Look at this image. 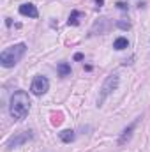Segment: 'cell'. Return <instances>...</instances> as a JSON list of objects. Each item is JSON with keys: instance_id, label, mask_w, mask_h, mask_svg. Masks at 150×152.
<instances>
[{"instance_id": "obj_10", "label": "cell", "mask_w": 150, "mask_h": 152, "mask_svg": "<svg viewBox=\"0 0 150 152\" xmlns=\"http://www.w3.org/2000/svg\"><path fill=\"white\" fill-rule=\"evenodd\" d=\"M57 71H58V76L66 78V76L71 75V66H69L67 62H60V64L57 66Z\"/></svg>"}, {"instance_id": "obj_6", "label": "cell", "mask_w": 150, "mask_h": 152, "mask_svg": "<svg viewBox=\"0 0 150 152\" xmlns=\"http://www.w3.org/2000/svg\"><path fill=\"white\" fill-rule=\"evenodd\" d=\"M110 28H111V21H110L108 18H99V20L94 21V25H92V28H90V34H92V36L106 34Z\"/></svg>"}, {"instance_id": "obj_14", "label": "cell", "mask_w": 150, "mask_h": 152, "mask_svg": "<svg viewBox=\"0 0 150 152\" xmlns=\"http://www.w3.org/2000/svg\"><path fill=\"white\" fill-rule=\"evenodd\" d=\"M117 7H118V9H122V11H127V4H124V2H118V4H117Z\"/></svg>"}, {"instance_id": "obj_15", "label": "cell", "mask_w": 150, "mask_h": 152, "mask_svg": "<svg viewBox=\"0 0 150 152\" xmlns=\"http://www.w3.org/2000/svg\"><path fill=\"white\" fill-rule=\"evenodd\" d=\"M94 2H95V4H97V9H99V7H103V5H104V0H94Z\"/></svg>"}, {"instance_id": "obj_11", "label": "cell", "mask_w": 150, "mask_h": 152, "mask_svg": "<svg viewBox=\"0 0 150 152\" xmlns=\"http://www.w3.org/2000/svg\"><path fill=\"white\" fill-rule=\"evenodd\" d=\"M127 46H129V41H127V37H117V39H115V42H113V48H115V50H118V51L125 50Z\"/></svg>"}, {"instance_id": "obj_3", "label": "cell", "mask_w": 150, "mask_h": 152, "mask_svg": "<svg viewBox=\"0 0 150 152\" xmlns=\"http://www.w3.org/2000/svg\"><path fill=\"white\" fill-rule=\"evenodd\" d=\"M118 81H120V76L118 73H111V75H108V78L104 80V83H103V87H101V92H99V99H97V106H103V103L111 96L113 92L117 90V87H118Z\"/></svg>"}, {"instance_id": "obj_8", "label": "cell", "mask_w": 150, "mask_h": 152, "mask_svg": "<svg viewBox=\"0 0 150 152\" xmlns=\"http://www.w3.org/2000/svg\"><path fill=\"white\" fill-rule=\"evenodd\" d=\"M20 14L21 16H28V18H37L39 16L37 7L34 4H23V5H20Z\"/></svg>"}, {"instance_id": "obj_16", "label": "cell", "mask_w": 150, "mask_h": 152, "mask_svg": "<svg viewBox=\"0 0 150 152\" xmlns=\"http://www.w3.org/2000/svg\"><path fill=\"white\" fill-rule=\"evenodd\" d=\"M74 60H83V55H81V53H76V55H74Z\"/></svg>"}, {"instance_id": "obj_5", "label": "cell", "mask_w": 150, "mask_h": 152, "mask_svg": "<svg viewBox=\"0 0 150 152\" xmlns=\"http://www.w3.org/2000/svg\"><path fill=\"white\" fill-rule=\"evenodd\" d=\"M48 88H50V81H48L46 76H36L34 81H32V85H30V90H32L34 96H42V94H46Z\"/></svg>"}, {"instance_id": "obj_13", "label": "cell", "mask_w": 150, "mask_h": 152, "mask_svg": "<svg viewBox=\"0 0 150 152\" xmlns=\"http://www.w3.org/2000/svg\"><path fill=\"white\" fill-rule=\"evenodd\" d=\"M117 25H118L120 28H124V30H127V28H131V23H129V21H127V23H125V21H117Z\"/></svg>"}, {"instance_id": "obj_4", "label": "cell", "mask_w": 150, "mask_h": 152, "mask_svg": "<svg viewBox=\"0 0 150 152\" xmlns=\"http://www.w3.org/2000/svg\"><path fill=\"white\" fill-rule=\"evenodd\" d=\"M34 138V134L30 133V131H21V133H16L14 136H11L9 140H7V143H5V147L11 151V149H16V147H21V145H25L27 142H30Z\"/></svg>"}, {"instance_id": "obj_12", "label": "cell", "mask_w": 150, "mask_h": 152, "mask_svg": "<svg viewBox=\"0 0 150 152\" xmlns=\"http://www.w3.org/2000/svg\"><path fill=\"white\" fill-rule=\"evenodd\" d=\"M79 18H81V12L79 11H73L71 16H69V20H67V23L69 25H78L79 23Z\"/></svg>"}, {"instance_id": "obj_9", "label": "cell", "mask_w": 150, "mask_h": 152, "mask_svg": "<svg viewBox=\"0 0 150 152\" xmlns=\"http://www.w3.org/2000/svg\"><path fill=\"white\" fill-rule=\"evenodd\" d=\"M58 136H60V140H62L64 143H71V142L74 140V131H73V129H66V131L58 133Z\"/></svg>"}, {"instance_id": "obj_7", "label": "cell", "mask_w": 150, "mask_h": 152, "mask_svg": "<svg viewBox=\"0 0 150 152\" xmlns=\"http://www.w3.org/2000/svg\"><path fill=\"white\" fill-rule=\"evenodd\" d=\"M141 120V117H138L133 124H129L124 131H122V134H120V138H118V145H124V143H127L129 142V138H131V134H133V131L136 129V126H138V122Z\"/></svg>"}, {"instance_id": "obj_1", "label": "cell", "mask_w": 150, "mask_h": 152, "mask_svg": "<svg viewBox=\"0 0 150 152\" xmlns=\"http://www.w3.org/2000/svg\"><path fill=\"white\" fill-rule=\"evenodd\" d=\"M30 112V97L25 90H16L11 96V104H9V113L14 120H23Z\"/></svg>"}, {"instance_id": "obj_2", "label": "cell", "mask_w": 150, "mask_h": 152, "mask_svg": "<svg viewBox=\"0 0 150 152\" xmlns=\"http://www.w3.org/2000/svg\"><path fill=\"white\" fill-rule=\"evenodd\" d=\"M25 53H27V44H25V42L12 44V46L5 48V50L0 53V64H2L4 67H14V66L23 58Z\"/></svg>"}]
</instances>
